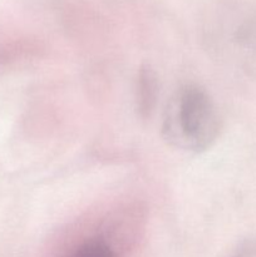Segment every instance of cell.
<instances>
[{
    "label": "cell",
    "instance_id": "cell-3",
    "mask_svg": "<svg viewBox=\"0 0 256 257\" xmlns=\"http://www.w3.org/2000/svg\"><path fill=\"white\" fill-rule=\"evenodd\" d=\"M65 257H117L112 246L104 238L95 237L78 246Z\"/></svg>",
    "mask_w": 256,
    "mask_h": 257
},
{
    "label": "cell",
    "instance_id": "cell-4",
    "mask_svg": "<svg viewBox=\"0 0 256 257\" xmlns=\"http://www.w3.org/2000/svg\"><path fill=\"white\" fill-rule=\"evenodd\" d=\"M230 257H256V238L243 241Z\"/></svg>",
    "mask_w": 256,
    "mask_h": 257
},
{
    "label": "cell",
    "instance_id": "cell-1",
    "mask_svg": "<svg viewBox=\"0 0 256 257\" xmlns=\"http://www.w3.org/2000/svg\"><path fill=\"white\" fill-rule=\"evenodd\" d=\"M220 133V117L210 95L196 85H186L168 100L162 136L168 145L190 152H202Z\"/></svg>",
    "mask_w": 256,
    "mask_h": 257
},
{
    "label": "cell",
    "instance_id": "cell-2",
    "mask_svg": "<svg viewBox=\"0 0 256 257\" xmlns=\"http://www.w3.org/2000/svg\"><path fill=\"white\" fill-rule=\"evenodd\" d=\"M158 97V80L155 70L146 65L138 70L136 83V108L142 118L153 112Z\"/></svg>",
    "mask_w": 256,
    "mask_h": 257
}]
</instances>
